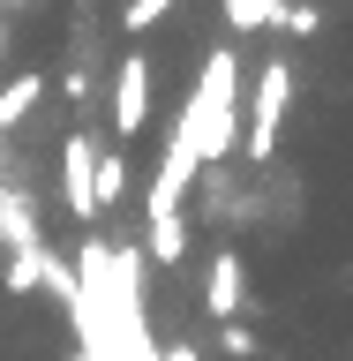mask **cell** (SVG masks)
Instances as JSON below:
<instances>
[{"label":"cell","instance_id":"cell-12","mask_svg":"<svg viewBox=\"0 0 353 361\" xmlns=\"http://www.w3.org/2000/svg\"><path fill=\"white\" fill-rule=\"evenodd\" d=\"M158 354H166V361H203L196 346H188V338H180V346H158Z\"/></svg>","mask_w":353,"mask_h":361},{"label":"cell","instance_id":"cell-8","mask_svg":"<svg viewBox=\"0 0 353 361\" xmlns=\"http://www.w3.org/2000/svg\"><path fill=\"white\" fill-rule=\"evenodd\" d=\"M180 248H188V226L180 219H151V256L158 264H180Z\"/></svg>","mask_w":353,"mask_h":361},{"label":"cell","instance_id":"cell-1","mask_svg":"<svg viewBox=\"0 0 353 361\" xmlns=\"http://www.w3.org/2000/svg\"><path fill=\"white\" fill-rule=\"evenodd\" d=\"M233 90H241V61H233V53H211L196 90L180 98V121H173V128L196 143V158H225L233 151Z\"/></svg>","mask_w":353,"mask_h":361},{"label":"cell","instance_id":"cell-3","mask_svg":"<svg viewBox=\"0 0 353 361\" xmlns=\"http://www.w3.org/2000/svg\"><path fill=\"white\" fill-rule=\"evenodd\" d=\"M196 143L188 135H166V158H158V180H151V219H180V196H188V180H196Z\"/></svg>","mask_w":353,"mask_h":361},{"label":"cell","instance_id":"cell-9","mask_svg":"<svg viewBox=\"0 0 353 361\" xmlns=\"http://www.w3.org/2000/svg\"><path fill=\"white\" fill-rule=\"evenodd\" d=\"M120 188H128V158H98V211H106Z\"/></svg>","mask_w":353,"mask_h":361},{"label":"cell","instance_id":"cell-11","mask_svg":"<svg viewBox=\"0 0 353 361\" xmlns=\"http://www.w3.org/2000/svg\"><path fill=\"white\" fill-rule=\"evenodd\" d=\"M225 354H233V361H248V354H256V338H248L241 324H225Z\"/></svg>","mask_w":353,"mask_h":361},{"label":"cell","instance_id":"cell-7","mask_svg":"<svg viewBox=\"0 0 353 361\" xmlns=\"http://www.w3.org/2000/svg\"><path fill=\"white\" fill-rule=\"evenodd\" d=\"M45 98V75H16V83H0V128H16L30 121V106Z\"/></svg>","mask_w":353,"mask_h":361},{"label":"cell","instance_id":"cell-2","mask_svg":"<svg viewBox=\"0 0 353 361\" xmlns=\"http://www.w3.org/2000/svg\"><path fill=\"white\" fill-rule=\"evenodd\" d=\"M286 98H293V68H286V61H264V75H256V106H248V151H256V158L278 151Z\"/></svg>","mask_w":353,"mask_h":361},{"label":"cell","instance_id":"cell-5","mask_svg":"<svg viewBox=\"0 0 353 361\" xmlns=\"http://www.w3.org/2000/svg\"><path fill=\"white\" fill-rule=\"evenodd\" d=\"M61 188H68V211L75 219H98V151H90V135H75L68 128V143H61Z\"/></svg>","mask_w":353,"mask_h":361},{"label":"cell","instance_id":"cell-6","mask_svg":"<svg viewBox=\"0 0 353 361\" xmlns=\"http://www.w3.org/2000/svg\"><path fill=\"white\" fill-rule=\"evenodd\" d=\"M203 309L218 316V324H233V309H241V256H233V248L211 256V293H203Z\"/></svg>","mask_w":353,"mask_h":361},{"label":"cell","instance_id":"cell-4","mask_svg":"<svg viewBox=\"0 0 353 361\" xmlns=\"http://www.w3.org/2000/svg\"><path fill=\"white\" fill-rule=\"evenodd\" d=\"M113 128L120 135L151 128V61H143V53H128V61L113 68Z\"/></svg>","mask_w":353,"mask_h":361},{"label":"cell","instance_id":"cell-10","mask_svg":"<svg viewBox=\"0 0 353 361\" xmlns=\"http://www.w3.org/2000/svg\"><path fill=\"white\" fill-rule=\"evenodd\" d=\"M166 8H173V0H128V30H151Z\"/></svg>","mask_w":353,"mask_h":361}]
</instances>
